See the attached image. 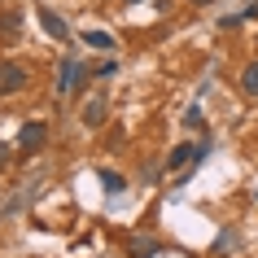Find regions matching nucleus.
I'll list each match as a JSON object with an SVG mask.
<instances>
[{
    "label": "nucleus",
    "instance_id": "nucleus-1",
    "mask_svg": "<svg viewBox=\"0 0 258 258\" xmlns=\"http://www.w3.org/2000/svg\"><path fill=\"white\" fill-rule=\"evenodd\" d=\"M27 88V70L18 61H0V96H14Z\"/></svg>",
    "mask_w": 258,
    "mask_h": 258
},
{
    "label": "nucleus",
    "instance_id": "nucleus-2",
    "mask_svg": "<svg viewBox=\"0 0 258 258\" xmlns=\"http://www.w3.org/2000/svg\"><path fill=\"white\" fill-rule=\"evenodd\" d=\"M44 140H48V127H44V122H27V127L18 132V149L22 153H40Z\"/></svg>",
    "mask_w": 258,
    "mask_h": 258
},
{
    "label": "nucleus",
    "instance_id": "nucleus-3",
    "mask_svg": "<svg viewBox=\"0 0 258 258\" xmlns=\"http://www.w3.org/2000/svg\"><path fill=\"white\" fill-rule=\"evenodd\" d=\"M192 158L202 162V158H206V145H175V149L166 153V171H184Z\"/></svg>",
    "mask_w": 258,
    "mask_h": 258
},
{
    "label": "nucleus",
    "instance_id": "nucleus-4",
    "mask_svg": "<svg viewBox=\"0 0 258 258\" xmlns=\"http://www.w3.org/2000/svg\"><path fill=\"white\" fill-rule=\"evenodd\" d=\"M83 75H88V70L79 66V57H66V61H61V75H57V92H75L83 83Z\"/></svg>",
    "mask_w": 258,
    "mask_h": 258
},
{
    "label": "nucleus",
    "instance_id": "nucleus-5",
    "mask_svg": "<svg viewBox=\"0 0 258 258\" xmlns=\"http://www.w3.org/2000/svg\"><path fill=\"white\" fill-rule=\"evenodd\" d=\"M0 40H5V44H18V40H22V9L0 14Z\"/></svg>",
    "mask_w": 258,
    "mask_h": 258
},
{
    "label": "nucleus",
    "instance_id": "nucleus-6",
    "mask_svg": "<svg viewBox=\"0 0 258 258\" xmlns=\"http://www.w3.org/2000/svg\"><path fill=\"white\" fill-rule=\"evenodd\" d=\"M40 27L48 31V35H53L57 44H61V40H70V27H66V22H61V18L53 14V9H40Z\"/></svg>",
    "mask_w": 258,
    "mask_h": 258
},
{
    "label": "nucleus",
    "instance_id": "nucleus-7",
    "mask_svg": "<svg viewBox=\"0 0 258 258\" xmlns=\"http://www.w3.org/2000/svg\"><path fill=\"white\" fill-rule=\"evenodd\" d=\"M79 118H83V127H101V122H105V101H101V96H92V101L79 109Z\"/></svg>",
    "mask_w": 258,
    "mask_h": 258
},
{
    "label": "nucleus",
    "instance_id": "nucleus-8",
    "mask_svg": "<svg viewBox=\"0 0 258 258\" xmlns=\"http://www.w3.org/2000/svg\"><path fill=\"white\" fill-rule=\"evenodd\" d=\"M83 44H88V48H96V53H114V48H118L109 31H83Z\"/></svg>",
    "mask_w": 258,
    "mask_h": 258
},
{
    "label": "nucleus",
    "instance_id": "nucleus-9",
    "mask_svg": "<svg viewBox=\"0 0 258 258\" xmlns=\"http://www.w3.org/2000/svg\"><path fill=\"white\" fill-rule=\"evenodd\" d=\"M127 249H132V258H153V254H162V245L149 241V236H132V241H127Z\"/></svg>",
    "mask_w": 258,
    "mask_h": 258
},
{
    "label": "nucleus",
    "instance_id": "nucleus-10",
    "mask_svg": "<svg viewBox=\"0 0 258 258\" xmlns=\"http://www.w3.org/2000/svg\"><path fill=\"white\" fill-rule=\"evenodd\" d=\"M101 184H105V192H114V197H118V192L127 188V179H122L118 171H101Z\"/></svg>",
    "mask_w": 258,
    "mask_h": 258
},
{
    "label": "nucleus",
    "instance_id": "nucleus-11",
    "mask_svg": "<svg viewBox=\"0 0 258 258\" xmlns=\"http://www.w3.org/2000/svg\"><path fill=\"white\" fill-rule=\"evenodd\" d=\"M241 88L249 96H258V61H249V66H245V75H241Z\"/></svg>",
    "mask_w": 258,
    "mask_h": 258
},
{
    "label": "nucleus",
    "instance_id": "nucleus-12",
    "mask_svg": "<svg viewBox=\"0 0 258 258\" xmlns=\"http://www.w3.org/2000/svg\"><path fill=\"white\" fill-rule=\"evenodd\" d=\"M184 127H202V109H197V105H192L188 114H184Z\"/></svg>",
    "mask_w": 258,
    "mask_h": 258
},
{
    "label": "nucleus",
    "instance_id": "nucleus-13",
    "mask_svg": "<svg viewBox=\"0 0 258 258\" xmlns=\"http://www.w3.org/2000/svg\"><path fill=\"white\" fill-rule=\"evenodd\" d=\"M5 166H9V149H5V145H0V171H5Z\"/></svg>",
    "mask_w": 258,
    "mask_h": 258
},
{
    "label": "nucleus",
    "instance_id": "nucleus-14",
    "mask_svg": "<svg viewBox=\"0 0 258 258\" xmlns=\"http://www.w3.org/2000/svg\"><path fill=\"white\" fill-rule=\"evenodd\" d=\"M192 5H210V0H192Z\"/></svg>",
    "mask_w": 258,
    "mask_h": 258
},
{
    "label": "nucleus",
    "instance_id": "nucleus-15",
    "mask_svg": "<svg viewBox=\"0 0 258 258\" xmlns=\"http://www.w3.org/2000/svg\"><path fill=\"white\" fill-rule=\"evenodd\" d=\"M127 5H136V0H127Z\"/></svg>",
    "mask_w": 258,
    "mask_h": 258
}]
</instances>
